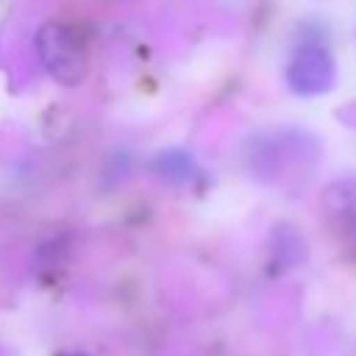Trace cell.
<instances>
[{"label":"cell","mask_w":356,"mask_h":356,"mask_svg":"<svg viewBox=\"0 0 356 356\" xmlns=\"http://www.w3.org/2000/svg\"><path fill=\"white\" fill-rule=\"evenodd\" d=\"M33 47H36L39 64L56 83L61 86L83 83L89 72V53H86L83 36L70 22H61V19L42 22L36 31Z\"/></svg>","instance_id":"obj_1"},{"label":"cell","mask_w":356,"mask_h":356,"mask_svg":"<svg viewBox=\"0 0 356 356\" xmlns=\"http://www.w3.org/2000/svg\"><path fill=\"white\" fill-rule=\"evenodd\" d=\"M286 83L295 95H303V97L331 92L337 83L334 56L320 44L298 47L286 64Z\"/></svg>","instance_id":"obj_2"},{"label":"cell","mask_w":356,"mask_h":356,"mask_svg":"<svg viewBox=\"0 0 356 356\" xmlns=\"http://www.w3.org/2000/svg\"><path fill=\"white\" fill-rule=\"evenodd\" d=\"M323 211L342 234H356V178L334 181L323 192Z\"/></svg>","instance_id":"obj_3"},{"label":"cell","mask_w":356,"mask_h":356,"mask_svg":"<svg viewBox=\"0 0 356 356\" xmlns=\"http://www.w3.org/2000/svg\"><path fill=\"white\" fill-rule=\"evenodd\" d=\"M150 170L170 181V184H189L192 175L197 172V164L184 153V150H161L156 153V159L150 161Z\"/></svg>","instance_id":"obj_4"},{"label":"cell","mask_w":356,"mask_h":356,"mask_svg":"<svg viewBox=\"0 0 356 356\" xmlns=\"http://www.w3.org/2000/svg\"><path fill=\"white\" fill-rule=\"evenodd\" d=\"M58 356H86V353H81V350H64V353H58Z\"/></svg>","instance_id":"obj_5"}]
</instances>
